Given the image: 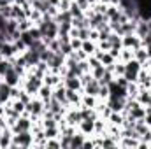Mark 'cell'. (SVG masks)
Segmentation results:
<instances>
[{"instance_id": "cell-34", "label": "cell", "mask_w": 151, "mask_h": 149, "mask_svg": "<svg viewBox=\"0 0 151 149\" xmlns=\"http://www.w3.org/2000/svg\"><path fill=\"white\" fill-rule=\"evenodd\" d=\"M44 79H46V84L47 86H53V84L58 82V77L56 75H44Z\"/></svg>"}, {"instance_id": "cell-2", "label": "cell", "mask_w": 151, "mask_h": 149, "mask_svg": "<svg viewBox=\"0 0 151 149\" xmlns=\"http://www.w3.org/2000/svg\"><path fill=\"white\" fill-rule=\"evenodd\" d=\"M30 144H32V135L28 133V130H25V132L16 133L14 142H12L11 146H12V148H14V146H23V148H28Z\"/></svg>"}, {"instance_id": "cell-15", "label": "cell", "mask_w": 151, "mask_h": 149, "mask_svg": "<svg viewBox=\"0 0 151 149\" xmlns=\"http://www.w3.org/2000/svg\"><path fill=\"white\" fill-rule=\"evenodd\" d=\"M72 27L74 28H90V19L84 18V16H79V18H72Z\"/></svg>"}, {"instance_id": "cell-39", "label": "cell", "mask_w": 151, "mask_h": 149, "mask_svg": "<svg viewBox=\"0 0 151 149\" xmlns=\"http://www.w3.org/2000/svg\"><path fill=\"white\" fill-rule=\"evenodd\" d=\"M88 63H90V67H91V69H95V67L102 65V62H100L99 58H90V62H88Z\"/></svg>"}, {"instance_id": "cell-21", "label": "cell", "mask_w": 151, "mask_h": 149, "mask_svg": "<svg viewBox=\"0 0 151 149\" xmlns=\"http://www.w3.org/2000/svg\"><path fill=\"white\" fill-rule=\"evenodd\" d=\"M134 128L137 130V133H139L141 137H142V135H146V133L150 132V130H148V125H146V121H144V119H137Z\"/></svg>"}, {"instance_id": "cell-47", "label": "cell", "mask_w": 151, "mask_h": 149, "mask_svg": "<svg viewBox=\"0 0 151 149\" xmlns=\"http://www.w3.org/2000/svg\"><path fill=\"white\" fill-rule=\"evenodd\" d=\"M47 146H49V148H58L60 144H58V142H55V140H51V142H47Z\"/></svg>"}, {"instance_id": "cell-7", "label": "cell", "mask_w": 151, "mask_h": 149, "mask_svg": "<svg viewBox=\"0 0 151 149\" xmlns=\"http://www.w3.org/2000/svg\"><path fill=\"white\" fill-rule=\"evenodd\" d=\"M25 111H28L32 116H39L42 112V100H30L25 105Z\"/></svg>"}, {"instance_id": "cell-45", "label": "cell", "mask_w": 151, "mask_h": 149, "mask_svg": "<svg viewBox=\"0 0 151 149\" xmlns=\"http://www.w3.org/2000/svg\"><path fill=\"white\" fill-rule=\"evenodd\" d=\"M84 104H86V105H93V104H95V102H93V98H91V95H86Z\"/></svg>"}, {"instance_id": "cell-27", "label": "cell", "mask_w": 151, "mask_h": 149, "mask_svg": "<svg viewBox=\"0 0 151 149\" xmlns=\"http://www.w3.org/2000/svg\"><path fill=\"white\" fill-rule=\"evenodd\" d=\"M67 102L69 104H77L79 97L76 95V90H67Z\"/></svg>"}, {"instance_id": "cell-48", "label": "cell", "mask_w": 151, "mask_h": 149, "mask_svg": "<svg viewBox=\"0 0 151 149\" xmlns=\"http://www.w3.org/2000/svg\"><path fill=\"white\" fill-rule=\"evenodd\" d=\"M146 53H148V58H151V44L146 46Z\"/></svg>"}, {"instance_id": "cell-1", "label": "cell", "mask_w": 151, "mask_h": 149, "mask_svg": "<svg viewBox=\"0 0 151 149\" xmlns=\"http://www.w3.org/2000/svg\"><path fill=\"white\" fill-rule=\"evenodd\" d=\"M139 72H141V63L137 60H128L125 63V74H123V77L128 82H135V81H139Z\"/></svg>"}, {"instance_id": "cell-10", "label": "cell", "mask_w": 151, "mask_h": 149, "mask_svg": "<svg viewBox=\"0 0 151 149\" xmlns=\"http://www.w3.org/2000/svg\"><path fill=\"white\" fill-rule=\"evenodd\" d=\"M123 47H141V39L134 37V35H123Z\"/></svg>"}, {"instance_id": "cell-9", "label": "cell", "mask_w": 151, "mask_h": 149, "mask_svg": "<svg viewBox=\"0 0 151 149\" xmlns=\"http://www.w3.org/2000/svg\"><path fill=\"white\" fill-rule=\"evenodd\" d=\"M4 77H5V82H7L9 86H16V84L19 82V74L16 72V69H14V67H11V69L5 72Z\"/></svg>"}, {"instance_id": "cell-29", "label": "cell", "mask_w": 151, "mask_h": 149, "mask_svg": "<svg viewBox=\"0 0 151 149\" xmlns=\"http://www.w3.org/2000/svg\"><path fill=\"white\" fill-rule=\"evenodd\" d=\"M90 32H91V28H79L77 30V37L81 40H88L90 39Z\"/></svg>"}, {"instance_id": "cell-33", "label": "cell", "mask_w": 151, "mask_h": 149, "mask_svg": "<svg viewBox=\"0 0 151 149\" xmlns=\"http://www.w3.org/2000/svg\"><path fill=\"white\" fill-rule=\"evenodd\" d=\"M139 102L141 104H151V95L146 93V91H142V95H139Z\"/></svg>"}, {"instance_id": "cell-44", "label": "cell", "mask_w": 151, "mask_h": 149, "mask_svg": "<svg viewBox=\"0 0 151 149\" xmlns=\"http://www.w3.org/2000/svg\"><path fill=\"white\" fill-rule=\"evenodd\" d=\"M114 70H116V74L123 75V74H125V65H116V67H114Z\"/></svg>"}, {"instance_id": "cell-31", "label": "cell", "mask_w": 151, "mask_h": 149, "mask_svg": "<svg viewBox=\"0 0 151 149\" xmlns=\"http://www.w3.org/2000/svg\"><path fill=\"white\" fill-rule=\"evenodd\" d=\"M81 47H83V51H84L86 54H91V53L95 51V46H93L91 42H88V40H83V46H81Z\"/></svg>"}, {"instance_id": "cell-28", "label": "cell", "mask_w": 151, "mask_h": 149, "mask_svg": "<svg viewBox=\"0 0 151 149\" xmlns=\"http://www.w3.org/2000/svg\"><path fill=\"white\" fill-rule=\"evenodd\" d=\"M12 65H11V62H7V60H0V77H4L5 72L11 69Z\"/></svg>"}, {"instance_id": "cell-46", "label": "cell", "mask_w": 151, "mask_h": 149, "mask_svg": "<svg viewBox=\"0 0 151 149\" xmlns=\"http://www.w3.org/2000/svg\"><path fill=\"white\" fill-rule=\"evenodd\" d=\"M95 130L97 132H102V123L100 121H95Z\"/></svg>"}, {"instance_id": "cell-12", "label": "cell", "mask_w": 151, "mask_h": 149, "mask_svg": "<svg viewBox=\"0 0 151 149\" xmlns=\"http://www.w3.org/2000/svg\"><path fill=\"white\" fill-rule=\"evenodd\" d=\"M51 97H55L58 102H62V104H69L67 102V88H63V86H58L55 91H53V95Z\"/></svg>"}, {"instance_id": "cell-17", "label": "cell", "mask_w": 151, "mask_h": 149, "mask_svg": "<svg viewBox=\"0 0 151 149\" xmlns=\"http://www.w3.org/2000/svg\"><path fill=\"white\" fill-rule=\"evenodd\" d=\"M107 40L111 42V47H116V49H121L123 47V37L118 35V34H114V32H111V35H109Z\"/></svg>"}, {"instance_id": "cell-49", "label": "cell", "mask_w": 151, "mask_h": 149, "mask_svg": "<svg viewBox=\"0 0 151 149\" xmlns=\"http://www.w3.org/2000/svg\"><path fill=\"white\" fill-rule=\"evenodd\" d=\"M102 2H114V4H116L118 0H102Z\"/></svg>"}, {"instance_id": "cell-11", "label": "cell", "mask_w": 151, "mask_h": 149, "mask_svg": "<svg viewBox=\"0 0 151 149\" xmlns=\"http://www.w3.org/2000/svg\"><path fill=\"white\" fill-rule=\"evenodd\" d=\"M30 126H32V123H30L27 117H18V121H16V125H14V132L19 133V132L30 130Z\"/></svg>"}, {"instance_id": "cell-37", "label": "cell", "mask_w": 151, "mask_h": 149, "mask_svg": "<svg viewBox=\"0 0 151 149\" xmlns=\"http://www.w3.org/2000/svg\"><path fill=\"white\" fill-rule=\"evenodd\" d=\"M12 109H14V111H18V112H23V111H25V104H23L21 100H18V102L12 105Z\"/></svg>"}, {"instance_id": "cell-36", "label": "cell", "mask_w": 151, "mask_h": 149, "mask_svg": "<svg viewBox=\"0 0 151 149\" xmlns=\"http://www.w3.org/2000/svg\"><path fill=\"white\" fill-rule=\"evenodd\" d=\"M56 132H58V130H56V126H53V128H46V133H44V135H46L47 139H51V137H55V135H56Z\"/></svg>"}, {"instance_id": "cell-22", "label": "cell", "mask_w": 151, "mask_h": 149, "mask_svg": "<svg viewBox=\"0 0 151 149\" xmlns=\"http://www.w3.org/2000/svg\"><path fill=\"white\" fill-rule=\"evenodd\" d=\"M39 95H40V98H42V102H46V100H49L51 98V86H47V84H42L40 86V90H39Z\"/></svg>"}, {"instance_id": "cell-26", "label": "cell", "mask_w": 151, "mask_h": 149, "mask_svg": "<svg viewBox=\"0 0 151 149\" xmlns=\"http://www.w3.org/2000/svg\"><path fill=\"white\" fill-rule=\"evenodd\" d=\"M69 11H70V14H72V18H79V16H83V9L76 4V2H72L70 4V7H69Z\"/></svg>"}, {"instance_id": "cell-18", "label": "cell", "mask_w": 151, "mask_h": 149, "mask_svg": "<svg viewBox=\"0 0 151 149\" xmlns=\"http://www.w3.org/2000/svg\"><path fill=\"white\" fill-rule=\"evenodd\" d=\"M65 88L67 90H79L81 88V81L79 77H65Z\"/></svg>"}, {"instance_id": "cell-20", "label": "cell", "mask_w": 151, "mask_h": 149, "mask_svg": "<svg viewBox=\"0 0 151 149\" xmlns=\"http://www.w3.org/2000/svg\"><path fill=\"white\" fill-rule=\"evenodd\" d=\"M134 54H135V60L142 65V63H146V60H148V53H146V49H142V47H137V49H134Z\"/></svg>"}, {"instance_id": "cell-8", "label": "cell", "mask_w": 151, "mask_h": 149, "mask_svg": "<svg viewBox=\"0 0 151 149\" xmlns=\"http://www.w3.org/2000/svg\"><path fill=\"white\" fill-rule=\"evenodd\" d=\"M84 90H86V95H91V97L99 95V91H100V82H99V79L91 77V79H90V82L84 86Z\"/></svg>"}, {"instance_id": "cell-13", "label": "cell", "mask_w": 151, "mask_h": 149, "mask_svg": "<svg viewBox=\"0 0 151 149\" xmlns=\"http://www.w3.org/2000/svg\"><path fill=\"white\" fill-rule=\"evenodd\" d=\"M18 49H16V46H14V42H4L2 44V49H0V54H4L5 58H9L11 54H14Z\"/></svg>"}, {"instance_id": "cell-19", "label": "cell", "mask_w": 151, "mask_h": 149, "mask_svg": "<svg viewBox=\"0 0 151 149\" xmlns=\"http://www.w3.org/2000/svg\"><path fill=\"white\" fill-rule=\"evenodd\" d=\"M79 125H81V130H83L84 133H90V132L95 130V119H90V117H88V119H83Z\"/></svg>"}, {"instance_id": "cell-30", "label": "cell", "mask_w": 151, "mask_h": 149, "mask_svg": "<svg viewBox=\"0 0 151 149\" xmlns=\"http://www.w3.org/2000/svg\"><path fill=\"white\" fill-rule=\"evenodd\" d=\"M104 72H106V65H104V63H102V65H99V67H95V69H93V77H95V79H100V77H102V75H104Z\"/></svg>"}, {"instance_id": "cell-3", "label": "cell", "mask_w": 151, "mask_h": 149, "mask_svg": "<svg viewBox=\"0 0 151 149\" xmlns=\"http://www.w3.org/2000/svg\"><path fill=\"white\" fill-rule=\"evenodd\" d=\"M40 86H42L40 77H39V75H32V77H28V81H27V84H25V90H27V93L32 95V93H39Z\"/></svg>"}, {"instance_id": "cell-51", "label": "cell", "mask_w": 151, "mask_h": 149, "mask_svg": "<svg viewBox=\"0 0 151 149\" xmlns=\"http://www.w3.org/2000/svg\"><path fill=\"white\" fill-rule=\"evenodd\" d=\"M0 104H2V102H0Z\"/></svg>"}, {"instance_id": "cell-5", "label": "cell", "mask_w": 151, "mask_h": 149, "mask_svg": "<svg viewBox=\"0 0 151 149\" xmlns=\"http://www.w3.org/2000/svg\"><path fill=\"white\" fill-rule=\"evenodd\" d=\"M63 65H65V54H62V53H55V56L47 62V67L51 70H60Z\"/></svg>"}, {"instance_id": "cell-32", "label": "cell", "mask_w": 151, "mask_h": 149, "mask_svg": "<svg viewBox=\"0 0 151 149\" xmlns=\"http://www.w3.org/2000/svg\"><path fill=\"white\" fill-rule=\"evenodd\" d=\"M70 139H72V133H65L62 142H60V146L62 148H70Z\"/></svg>"}, {"instance_id": "cell-6", "label": "cell", "mask_w": 151, "mask_h": 149, "mask_svg": "<svg viewBox=\"0 0 151 149\" xmlns=\"http://www.w3.org/2000/svg\"><path fill=\"white\" fill-rule=\"evenodd\" d=\"M127 105V98L125 97H109V107L113 112H119L125 109Z\"/></svg>"}, {"instance_id": "cell-14", "label": "cell", "mask_w": 151, "mask_h": 149, "mask_svg": "<svg viewBox=\"0 0 151 149\" xmlns=\"http://www.w3.org/2000/svg\"><path fill=\"white\" fill-rule=\"evenodd\" d=\"M55 21H56V23H72V14H70V11H60V12L55 16Z\"/></svg>"}, {"instance_id": "cell-40", "label": "cell", "mask_w": 151, "mask_h": 149, "mask_svg": "<svg viewBox=\"0 0 151 149\" xmlns=\"http://www.w3.org/2000/svg\"><path fill=\"white\" fill-rule=\"evenodd\" d=\"M116 82H118L119 86H123V88H128V81H127L123 75H121V77H118V81H116Z\"/></svg>"}, {"instance_id": "cell-4", "label": "cell", "mask_w": 151, "mask_h": 149, "mask_svg": "<svg viewBox=\"0 0 151 149\" xmlns=\"http://www.w3.org/2000/svg\"><path fill=\"white\" fill-rule=\"evenodd\" d=\"M25 62H27V67H35L39 62H40V51H35V49H30L23 54Z\"/></svg>"}, {"instance_id": "cell-42", "label": "cell", "mask_w": 151, "mask_h": 149, "mask_svg": "<svg viewBox=\"0 0 151 149\" xmlns=\"http://www.w3.org/2000/svg\"><path fill=\"white\" fill-rule=\"evenodd\" d=\"M119 56H121V58H123L125 62H128V60H132V54H130V51H123V53H121ZM119 56H118V58H119Z\"/></svg>"}, {"instance_id": "cell-38", "label": "cell", "mask_w": 151, "mask_h": 149, "mask_svg": "<svg viewBox=\"0 0 151 149\" xmlns=\"http://www.w3.org/2000/svg\"><path fill=\"white\" fill-rule=\"evenodd\" d=\"M18 98H19V100L27 105V104L30 102V93H19V97H18Z\"/></svg>"}, {"instance_id": "cell-25", "label": "cell", "mask_w": 151, "mask_h": 149, "mask_svg": "<svg viewBox=\"0 0 151 149\" xmlns=\"http://www.w3.org/2000/svg\"><path fill=\"white\" fill-rule=\"evenodd\" d=\"M83 144H84V137L83 135H72V139H70V148H83Z\"/></svg>"}, {"instance_id": "cell-16", "label": "cell", "mask_w": 151, "mask_h": 149, "mask_svg": "<svg viewBox=\"0 0 151 149\" xmlns=\"http://www.w3.org/2000/svg\"><path fill=\"white\" fill-rule=\"evenodd\" d=\"M11 88H12V86H9L7 82H0V102H2V104L9 100V97H11Z\"/></svg>"}, {"instance_id": "cell-23", "label": "cell", "mask_w": 151, "mask_h": 149, "mask_svg": "<svg viewBox=\"0 0 151 149\" xmlns=\"http://www.w3.org/2000/svg\"><path fill=\"white\" fill-rule=\"evenodd\" d=\"M97 58H99L102 63H106V65H113V62H114V56L111 53H99Z\"/></svg>"}, {"instance_id": "cell-43", "label": "cell", "mask_w": 151, "mask_h": 149, "mask_svg": "<svg viewBox=\"0 0 151 149\" xmlns=\"http://www.w3.org/2000/svg\"><path fill=\"white\" fill-rule=\"evenodd\" d=\"M100 146H104V148H113V146H114V140L106 139V140H102V142H100Z\"/></svg>"}, {"instance_id": "cell-35", "label": "cell", "mask_w": 151, "mask_h": 149, "mask_svg": "<svg viewBox=\"0 0 151 149\" xmlns=\"http://www.w3.org/2000/svg\"><path fill=\"white\" fill-rule=\"evenodd\" d=\"M111 121L116 123V125H121V123H123V117H121L118 112H113V114H111Z\"/></svg>"}, {"instance_id": "cell-41", "label": "cell", "mask_w": 151, "mask_h": 149, "mask_svg": "<svg viewBox=\"0 0 151 149\" xmlns=\"http://www.w3.org/2000/svg\"><path fill=\"white\" fill-rule=\"evenodd\" d=\"M76 4H77L81 9H86V7L90 5V0H76Z\"/></svg>"}, {"instance_id": "cell-24", "label": "cell", "mask_w": 151, "mask_h": 149, "mask_svg": "<svg viewBox=\"0 0 151 149\" xmlns=\"http://www.w3.org/2000/svg\"><path fill=\"white\" fill-rule=\"evenodd\" d=\"M60 53H62V54H65V56L72 54V53H74L72 44H70V42H60Z\"/></svg>"}, {"instance_id": "cell-52", "label": "cell", "mask_w": 151, "mask_h": 149, "mask_svg": "<svg viewBox=\"0 0 151 149\" xmlns=\"http://www.w3.org/2000/svg\"><path fill=\"white\" fill-rule=\"evenodd\" d=\"M90 2H91V0H90Z\"/></svg>"}, {"instance_id": "cell-50", "label": "cell", "mask_w": 151, "mask_h": 149, "mask_svg": "<svg viewBox=\"0 0 151 149\" xmlns=\"http://www.w3.org/2000/svg\"><path fill=\"white\" fill-rule=\"evenodd\" d=\"M2 44H4V42H2V40H0V49H2Z\"/></svg>"}]
</instances>
